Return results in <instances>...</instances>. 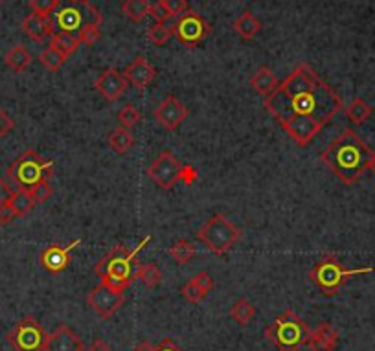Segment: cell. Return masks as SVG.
Listing matches in <instances>:
<instances>
[{
	"label": "cell",
	"mask_w": 375,
	"mask_h": 351,
	"mask_svg": "<svg viewBox=\"0 0 375 351\" xmlns=\"http://www.w3.org/2000/svg\"><path fill=\"white\" fill-rule=\"evenodd\" d=\"M122 74L129 85L135 87L137 91H144V89H147V87L155 81L157 70H155V66H153L146 57L138 56L135 57L131 65L125 66V70H123Z\"/></svg>",
	"instance_id": "16"
},
{
	"label": "cell",
	"mask_w": 375,
	"mask_h": 351,
	"mask_svg": "<svg viewBox=\"0 0 375 351\" xmlns=\"http://www.w3.org/2000/svg\"><path fill=\"white\" fill-rule=\"evenodd\" d=\"M100 26L102 24H86L85 28L77 33L79 43L85 46H92L96 40H100V37H102V30H100Z\"/></svg>",
	"instance_id": "34"
},
{
	"label": "cell",
	"mask_w": 375,
	"mask_h": 351,
	"mask_svg": "<svg viewBox=\"0 0 375 351\" xmlns=\"http://www.w3.org/2000/svg\"><path fill=\"white\" fill-rule=\"evenodd\" d=\"M50 45L63 52L66 57H70L72 54H76L77 48L82 46L77 36H70V33H63V31H54V36L50 37Z\"/></svg>",
	"instance_id": "28"
},
{
	"label": "cell",
	"mask_w": 375,
	"mask_h": 351,
	"mask_svg": "<svg viewBox=\"0 0 375 351\" xmlns=\"http://www.w3.org/2000/svg\"><path fill=\"white\" fill-rule=\"evenodd\" d=\"M86 304L100 318H111L122 307L123 292L112 289L107 283H100L86 294Z\"/></svg>",
	"instance_id": "12"
},
{
	"label": "cell",
	"mask_w": 375,
	"mask_h": 351,
	"mask_svg": "<svg viewBox=\"0 0 375 351\" xmlns=\"http://www.w3.org/2000/svg\"><path fill=\"white\" fill-rule=\"evenodd\" d=\"M127 85H129L127 80L123 77L122 72L116 70V68H107V70H103L102 74L98 75L96 81H94V89H96L107 101H111V103L118 101L125 94Z\"/></svg>",
	"instance_id": "15"
},
{
	"label": "cell",
	"mask_w": 375,
	"mask_h": 351,
	"mask_svg": "<svg viewBox=\"0 0 375 351\" xmlns=\"http://www.w3.org/2000/svg\"><path fill=\"white\" fill-rule=\"evenodd\" d=\"M135 278H137L144 287L153 289V287H157L158 283L162 281V271H160L158 265H155V263H144V265L137 267Z\"/></svg>",
	"instance_id": "26"
},
{
	"label": "cell",
	"mask_w": 375,
	"mask_h": 351,
	"mask_svg": "<svg viewBox=\"0 0 375 351\" xmlns=\"http://www.w3.org/2000/svg\"><path fill=\"white\" fill-rule=\"evenodd\" d=\"M10 206L11 210L15 211L17 217H22L26 216V214H30V211L37 206V202L33 201V197H31L30 191L19 190L13 191V195H11L10 199Z\"/></svg>",
	"instance_id": "29"
},
{
	"label": "cell",
	"mask_w": 375,
	"mask_h": 351,
	"mask_svg": "<svg viewBox=\"0 0 375 351\" xmlns=\"http://www.w3.org/2000/svg\"><path fill=\"white\" fill-rule=\"evenodd\" d=\"M307 346L311 351H335L339 346V331L330 322H322L311 331Z\"/></svg>",
	"instance_id": "18"
},
{
	"label": "cell",
	"mask_w": 375,
	"mask_h": 351,
	"mask_svg": "<svg viewBox=\"0 0 375 351\" xmlns=\"http://www.w3.org/2000/svg\"><path fill=\"white\" fill-rule=\"evenodd\" d=\"M86 351H111V348H109V344L103 338H94Z\"/></svg>",
	"instance_id": "46"
},
{
	"label": "cell",
	"mask_w": 375,
	"mask_h": 351,
	"mask_svg": "<svg viewBox=\"0 0 375 351\" xmlns=\"http://www.w3.org/2000/svg\"><path fill=\"white\" fill-rule=\"evenodd\" d=\"M135 146V136H132L131 129H125V127H116V129L111 130L109 135V147H111L114 153L118 155H125Z\"/></svg>",
	"instance_id": "21"
},
{
	"label": "cell",
	"mask_w": 375,
	"mask_h": 351,
	"mask_svg": "<svg viewBox=\"0 0 375 351\" xmlns=\"http://www.w3.org/2000/svg\"><path fill=\"white\" fill-rule=\"evenodd\" d=\"M155 351H184V350L178 346L173 338H164L158 346H155Z\"/></svg>",
	"instance_id": "45"
},
{
	"label": "cell",
	"mask_w": 375,
	"mask_h": 351,
	"mask_svg": "<svg viewBox=\"0 0 375 351\" xmlns=\"http://www.w3.org/2000/svg\"><path fill=\"white\" fill-rule=\"evenodd\" d=\"M311 329L296 313L285 311L265 327V338L280 351H298L307 346Z\"/></svg>",
	"instance_id": "6"
},
{
	"label": "cell",
	"mask_w": 375,
	"mask_h": 351,
	"mask_svg": "<svg viewBox=\"0 0 375 351\" xmlns=\"http://www.w3.org/2000/svg\"><path fill=\"white\" fill-rule=\"evenodd\" d=\"M46 331L33 316H24L8 333V342L15 351H45Z\"/></svg>",
	"instance_id": "9"
},
{
	"label": "cell",
	"mask_w": 375,
	"mask_h": 351,
	"mask_svg": "<svg viewBox=\"0 0 375 351\" xmlns=\"http://www.w3.org/2000/svg\"><path fill=\"white\" fill-rule=\"evenodd\" d=\"M54 173V160L43 158L36 151H24L21 156H17L8 167V177L10 181L19 188V190L30 191L33 186L39 182L48 181Z\"/></svg>",
	"instance_id": "7"
},
{
	"label": "cell",
	"mask_w": 375,
	"mask_h": 351,
	"mask_svg": "<svg viewBox=\"0 0 375 351\" xmlns=\"http://www.w3.org/2000/svg\"><path fill=\"white\" fill-rule=\"evenodd\" d=\"M241 237V230L223 214H215L199 228L197 239L215 256H224Z\"/></svg>",
	"instance_id": "8"
},
{
	"label": "cell",
	"mask_w": 375,
	"mask_h": 351,
	"mask_svg": "<svg viewBox=\"0 0 375 351\" xmlns=\"http://www.w3.org/2000/svg\"><path fill=\"white\" fill-rule=\"evenodd\" d=\"M56 6L57 0H30V8L33 13H41V15H50Z\"/></svg>",
	"instance_id": "38"
},
{
	"label": "cell",
	"mask_w": 375,
	"mask_h": 351,
	"mask_svg": "<svg viewBox=\"0 0 375 351\" xmlns=\"http://www.w3.org/2000/svg\"><path fill=\"white\" fill-rule=\"evenodd\" d=\"M173 28H175L173 19L166 20V22H153L147 30V39L151 40V45L164 46L173 36Z\"/></svg>",
	"instance_id": "25"
},
{
	"label": "cell",
	"mask_w": 375,
	"mask_h": 351,
	"mask_svg": "<svg viewBox=\"0 0 375 351\" xmlns=\"http://www.w3.org/2000/svg\"><path fill=\"white\" fill-rule=\"evenodd\" d=\"M181 294H183L184 300H188L190 304H199V301H201L204 298L203 291H201V289H199V287L195 285V283H193L192 280L188 281L186 285H184L183 289H181Z\"/></svg>",
	"instance_id": "36"
},
{
	"label": "cell",
	"mask_w": 375,
	"mask_h": 351,
	"mask_svg": "<svg viewBox=\"0 0 375 351\" xmlns=\"http://www.w3.org/2000/svg\"><path fill=\"white\" fill-rule=\"evenodd\" d=\"M15 129V121L11 118L4 109H0V138H4L11 133V130Z\"/></svg>",
	"instance_id": "40"
},
{
	"label": "cell",
	"mask_w": 375,
	"mask_h": 351,
	"mask_svg": "<svg viewBox=\"0 0 375 351\" xmlns=\"http://www.w3.org/2000/svg\"><path fill=\"white\" fill-rule=\"evenodd\" d=\"M197 177H199V173L195 167L190 166V164H188V166L184 164L183 170H181V177H178V181L186 186H192L193 182H197Z\"/></svg>",
	"instance_id": "42"
},
{
	"label": "cell",
	"mask_w": 375,
	"mask_h": 351,
	"mask_svg": "<svg viewBox=\"0 0 375 351\" xmlns=\"http://www.w3.org/2000/svg\"><path fill=\"white\" fill-rule=\"evenodd\" d=\"M82 245V239H74L70 245H50L39 256V263L50 274H61L70 265V252Z\"/></svg>",
	"instance_id": "14"
},
{
	"label": "cell",
	"mask_w": 375,
	"mask_h": 351,
	"mask_svg": "<svg viewBox=\"0 0 375 351\" xmlns=\"http://www.w3.org/2000/svg\"><path fill=\"white\" fill-rule=\"evenodd\" d=\"M140 120H142V114H140V111H138L135 105H131V103H127V105H123L122 109L118 111V121H120L122 127H125V129H132V127L140 124Z\"/></svg>",
	"instance_id": "33"
},
{
	"label": "cell",
	"mask_w": 375,
	"mask_h": 351,
	"mask_svg": "<svg viewBox=\"0 0 375 351\" xmlns=\"http://www.w3.org/2000/svg\"><path fill=\"white\" fill-rule=\"evenodd\" d=\"M30 193L37 204H43V202H46L48 199H50L52 193H54V190H52L50 182L43 181V182H39L37 186H33V188L30 190Z\"/></svg>",
	"instance_id": "35"
},
{
	"label": "cell",
	"mask_w": 375,
	"mask_h": 351,
	"mask_svg": "<svg viewBox=\"0 0 375 351\" xmlns=\"http://www.w3.org/2000/svg\"><path fill=\"white\" fill-rule=\"evenodd\" d=\"M149 0H123L122 13L131 20V22H142L149 15Z\"/></svg>",
	"instance_id": "27"
},
{
	"label": "cell",
	"mask_w": 375,
	"mask_h": 351,
	"mask_svg": "<svg viewBox=\"0 0 375 351\" xmlns=\"http://www.w3.org/2000/svg\"><path fill=\"white\" fill-rule=\"evenodd\" d=\"M2 2H4V0H0V4H2Z\"/></svg>",
	"instance_id": "49"
},
{
	"label": "cell",
	"mask_w": 375,
	"mask_h": 351,
	"mask_svg": "<svg viewBox=\"0 0 375 351\" xmlns=\"http://www.w3.org/2000/svg\"><path fill=\"white\" fill-rule=\"evenodd\" d=\"M4 61H6V65L10 66L13 72H24L26 68L31 65L33 57H31V54L28 52L26 46L17 45V46H13L8 54H6Z\"/></svg>",
	"instance_id": "23"
},
{
	"label": "cell",
	"mask_w": 375,
	"mask_h": 351,
	"mask_svg": "<svg viewBox=\"0 0 375 351\" xmlns=\"http://www.w3.org/2000/svg\"><path fill=\"white\" fill-rule=\"evenodd\" d=\"M254 316H256V307L245 298L238 300L230 307V318L238 322L239 326H249Z\"/></svg>",
	"instance_id": "30"
},
{
	"label": "cell",
	"mask_w": 375,
	"mask_h": 351,
	"mask_svg": "<svg viewBox=\"0 0 375 351\" xmlns=\"http://www.w3.org/2000/svg\"><path fill=\"white\" fill-rule=\"evenodd\" d=\"M149 15L155 19V22H166V20L173 19V17H169V13L166 11V8L162 6V2L151 4V8H149Z\"/></svg>",
	"instance_id": "41"
},
{
	"label": "cell",
	"mask_w": 375,
	"mask_h": 351,
	"mask_svg": "<svg viewBox=\"0 0 375 351\" xmlns=\"http://www.w3.org/2000/svg\"><path fill=\"white\" fill-rule=\"evenodd\" d=\"M153 116L160 127L166 130H175L183 126V121L188 118V107L177 96H166L153 111Z\"/></svg>",
	"instance_id": "13"
},
{
	"label": "cell",
	"mask_w": 375,
	"mask_h": 351,
	"mask_svg": "<svg viewBox=\"0 0 375 351\" xmlns=\"http://www.w3.org/2000/svg\"><path fill=\"white\" fill-rule=\"evenodd\" d=\"M368 170L372 171V173H374L375 175V151H374V155H372V160H370V167H368Z\"/></svg>",
	"instance_id": "48"
},
{
	"label": "cell",
	"mask_w": 375,
	"mask_h": 351,
	"mask_svg": "<svg viewBox=\"0 0 375 351\" xmlns=\"http://www.w3.org/2000/svg\"><path fill=\"white\" fill-rule=\"evenodd\" d=\"M151 236H146L135 248L116 245L105 257L98 261L96 267H94V274L102 280V283H107L112 289L123 292L127 287L131 285L135 272H137L138 252L146 248L151 243Z\"/></svg>",
	"instance_id": "3"
},
{
	"label": "cell",
	"mask_w": 375,
	"mask_h": 351,
	"mask_svg": "<svg viewBox=\"0 0 375 351\" xmlns=\"http://www.w3.org/2000/svg\"><path fill=\"white\" fill-rule=\"evenodd\" d=\"M249 85L250 89H254V92H258V94L267 98V96H270L276 89H278L280 81L269 66H259L258 70H256V74L250 77Z\"/></svg>",
	"instance_id": "20"
},
{
	"label": "cell",
	"mask_w": 375,
	"mask_h": 351,
	"mask_svg": "<svg viewBox=\"0 0 375 351\" xmlns=\"http://www.w3.org/2000/svg\"><path fill=\"white\" fill-rule=\"evenodd\" d=\"M372 112H374V109L362 98H353L350 101V105L346 107V116L353 126H362L370 118Z\"/></svg>",
	"instance_id": "24"
},
{
	"label": "cell",
	"mask_w": 375,
	"mask_h": 351,
	"mask_svg": "<svg viewBox=\"0 0 375 351\" xmlns=\"http://www.w3.org/2000/svg\"><path fill=\"white\" fill-rule=\"evenodd\" d=\"M372 155L374 151L353 129H344L320 158L342 184L353 186L370 167Z\"/></svg>",
	"instance_id": "2"
},
{
	"label": "cell",
	"mask_w": 375,
	"mask_h": 351,
	"mask_svg": "<svg viewBox=\"0 0 375 351\" xmlns=\"http://www.w3.org/2000/svg\"><path fill=\"white\" fill-rule=\"evenodd\" d=\"M167 254L177 261L178 265H186V263H190L195 257V246L190 241L181 239L167 248Z\"/></svg>",
	"instance_id": "32"
},
{
	"label": "cell",
	"mask_w": 375,
	"mask_h": 351,
	"mask_svg": "<svg viewBox=\"0 0 375 351\" xmlns=\"http://www.w3.org/2000/svg\"><path fill=\"white\" fill-rule=\"evenodd\" d=\"M169 17H181L184 11H188V0H160Z\"/></svg>",
	"instance_id": "37"
},
{
	"label": "cell",
	"mask_w": 375,
	"mask_h": 351,
	"mask_svg": "<svg viewBox=\"0 0 375 351\" xmlns=\"http://www.w3.org/2000/svg\"><path fill=\"white\" fill-rule=\"evenodd\" d=\"M375 272L374 267H360V269H346L333 254H328L320 261H316L309 271V280L313 285L320 289L324 296H335L342 287L350 281V278L370 274Z\"/></svg>",
	"instance_id": "5"
},
{
	"label": "cell",
	"mask_w": 375,
	"mask_h": 351,
	"mask_svg": "<svg viewBox=\"0 0 375 351\" xmlns=\"http://www.w3.org/2000/svg\"><path fill=\"white\" fill-rule=\"evenodd\" d=\"M66 59H68V57H66L63 52L57 50V48H54L52 45H48V48H45V50L39 54V63L45 66L46 70L50 72L61 70V66L65 65Z\"/></svg>",
	"instance_id": "31"
},
{
	"label": "cell",
	"mask_w": 375,
	"mask_h": 351,
	"mask_svg": "<svg viewBox=\"0 0 375 351\" xmlns=\"http://www.w3.org/2000/svg\"><path fill=\"white\" fill-rule=\"evenodd\" d=\"M234 30H236V33H238L241 39L250 40L258 36V31L261 30V22H259L250 11H245V13H241V15L236 19V22H234Z\"/></svg>",
	"instance_id": "22"
},
{
	"label": "cell",
	"mask_w": 375,
	"mask_h": 351,
	"mask_svg": "<svg viewBox=\"0 0 375 351\" xmlns=\"http://www.w3.org/2000/svg\"><path fill=\"white\" fill-rule=\"evenodd\" d=\"M54 31L77 36L86 24H102V13L89 0H57L50 13Z\"/></svg>",
	"instance_id": "4"
},
{
	"label": "cell",
	"mask_w": 375,
	"mask_h": 351,
	"mask_svg": "<svg viewBox=\"0 0 375 351\" xmlns=\"http://www.w3.org/2000/svg\"><path fill=\"white\" fill-rule=\"evenodd\" d=\"M22 31L36 43H43L48 37L54 36V24H52L50 15H41V13H31L22 20Z\"/></svg>",
	"instance_id": "19"
},
{
	"label": "cell",
	"mask_w": 375,
	"mask_h": 351,
	"mask_svg": "<svg viewBox=\"0 0 375 351\" xmlns=\"http://www.w3.org/2000/svg\"><path fill=\"white\" fill-rule=\"evenodd\" d=\"M11 195H13V190H11V186L0 177V206H4L10 202Z\"/></svg>",
	"instance_id": "44"
},
{
	"label": "cell",
	"mask_w": 375,
	"mask_h": 351,
	"mask_svg": "<svg viewBox=\"0 0 375 351\" xmlns=\"http://www.w3.org/2000/svg\"><path fill=\"white\" fill-rule=\"evenodd\" d=\"M132 351H155V346H153L151 342L144 341V342H140V344H138V346Z\"/></svg>",
	"instance_id": "47"
},
{
	"label": "cell",
	"mask_w": 375,
	"mask_h": 351,
	"mask_svg": "<svg viewBox=\"0 0 375 351\" xmlns=\"http://www.w3.org/2000/svg\"><path fill=\"white\" fill-rule=\"evenodd\" d=\"M263 105L291 140L305 147L344 109V101L311 65L300 63L280 81L278 89L265 98Z\"/></svg>",
	"instance_id": "1"
},
{
	"label": "cell",
	"mask_w": 375,
	"mask_h": 351,
	"mask_svg": "<svg viewBox=\"0 0 375 351\" xmlns=\"http://www.w3.org/2000/svg\"><path fill=\"white\" fill-rule=\"evenodd\" d=\"M15 217H17L15 211L11 210L10 202L4 206H0V226H8Z\"/></svg>",
	"instance_id": "43"
},
{
	"label": "cell",
	"mask_w": 375,
	"mask_h": 351,
	"mask_svg": "<svg viewBox=\"0 0 375 351\" xmlns=\"http://www.w3.org/2000/svg\"><path fill=\"white\" fill-rule=\"evenodd\" d=\"M192 281L201 289V291H203L204 296L208 294V292L213 289V280L208 272H197V274L192 278Z\"/></svg>",
	"instance_id": "39"
},
{
	"label": "cell",
	"mask_w": 375,
	"mask_h": 351,
	"mask_svg": "<svg viewBox=\"0 0 375 351\" xmlns=\"http://www.w3.org/2000/svg\"><path fill=\"white\" fill-rule=\"evenodd\" d=\"M82 338L77 335L72 327L68 326H59L54 333L46 336L45 351H83Z\"/></svg>",
	"instance_id": "17"
},
{
	"label": "cell",
	"mask_w": 375,
	"mask_h": 351,
	"mask_svg": "<svg viewBox=\"0 0 375 351\" xmlns=\"http://www.w3.org/2000/svg\"><path fill=\"white\" fill-rule=\"evenodd\" d=\"M212 33V26L206 22L203 15H199L197 11L188 10L183 15L178 17L173 28V36L177 37L178 43L186 48H197L206 37Z\"/></svg>",
	"instance_id": "10"
},
{
	"label": "cell",
	"mask_w": 375,
	"mask_h": 351,
	"mask_svg": "<svg viewBox=\"0 0 375 351\" xmlns=\"http://www.w3.org/2000/svg\"><path fill=\"white\" fill-rule=\"evenodd\" d=\"M183 162L173 155L171 151H164L151 162V166L147 167V177L151 179L158 188L162 190H171L173 186L178 182Z\"/></svg>",
	"instance_id": "11"
}]
</instances>
